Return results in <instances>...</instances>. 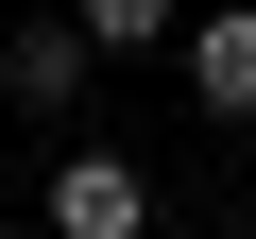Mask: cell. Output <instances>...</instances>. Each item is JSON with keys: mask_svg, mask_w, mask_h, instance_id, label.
<instances>
[{"mask_svg": "<svg viewBox=\"0 0 256 239\" xmlns=\"http://www.w3.org/2000/svg\"><path fill=\"white\" fill-rule=\"evenodd\" d=\"M86 86H102V52H86V18H68V0L0 34V120H34V137H68V120H86Z\"/></svg>", "mask_w": 256, "mask_h": 239, "instance_id": "obj_1", "label": "cell"}, {"mask_svg": "<svg viewBox=\"0 0 256 239\" xmlns=\"http://www.w3.org/2000/svg\"><path fill=\"white\" fill-rule=\"evenodd\" d=\"M52 239H154V171L102 154V137H68L52 154Z\"/></svg>", "mask_w": 256, "mask_h": 239, "instance_id": "obj_2", "label": "cell"}, {"mask_svg": "<svg viewBox=\"0 0 256 239\" xmlns=\"http://www.w3.org/2000/svg\"><path fill=\"white\" fill-rule=\"evenodd\" d=\"M171 68L205 120H256V0H205V18H171Z\"/></svg>", "mask_w": 256, "mask_h": 239, "instance_id": "obj_3", "label": "cell"}, {"mask_svg": "<svg viewBox=\"0 0 256 239\" xmlns=\"http://www.w3.org/2000/svg\"><path fill=\"white\" fill-rule=\"evenodd\" d=\"M68 18H86V52L120 68V52H171V18H188V0H68Z\"/></svg>", "mask_w": 256, "mask_h": 239, "instance_id": "obj_4", "label": "cell"}, {"mask_svg": "<svg viewBox=\"0 0 256 239\" xmlns=\"http://www.w3.org/2000/svg\"><path fill=\"white\" fill-rule=\"evenodd\" d=\"M0 239H18V205H0Z\"/></svg>", "mask_w": 256, "mask_h": 239, "instance_id": "obj_5", "label": "cell"}]
</instances>
